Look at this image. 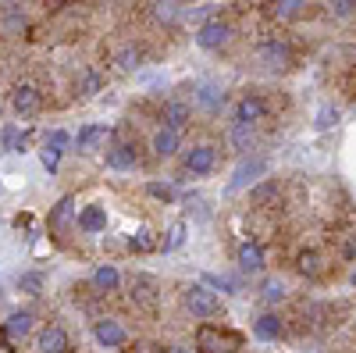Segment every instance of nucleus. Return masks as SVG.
Segmentation results:
<instances>
[{
    "label": "nucleus",
    "instance_id": "f257e3e1",
    "mask_svg": "<svg viewBox=\"0 0 356 353\" xmlns=\"http://www.w3.org/2000/svg\"><path fill=\"white\" fill-rule=\"evenodd\" d=\"M182 304H186V311L193 314V317H200V321H211V317H221V297L207 285V282H193V285H186L182 289Z\"/></svg>",
    "mask_w": 356,
    "mask_h": 353
},
{
    "label": "nucleus",
    "instance_id": "f03ea898",
    "mask_svg": "<svg viewBox=\"0 0 356 353\" xmlns=\"http://www.w3.org/2000/svg\"><path fill=\"white\" fill-rule=\"evenodd\" d=\"M267 157L264 154H246V157H239V164H235V171H232V179H228V193H243V189H253L264 175H267Z\"/></svg>",
    "mask_w": 356,
    "mask_h": 353
},
{
    "label": "nucleus",
    "instance_id": "7ed1b4c3",
    "mask_svg": "<svg viewBox=\"0 0 356 353\" xmlns=\"http://www.w3.org/2000/svg\"><path fill=\"white\" fill-rule=\"evenodd\" d=\"M193 43H196L200 50H207V54H218V50H225V47L232 43V25H228L225 18H207V22L196 25Z\"/></svg>",
    "mask_w": 356,
    "mask_h": 353
},
{
    "label": "nucleus",
    "instance_id": "20e7f679",
    "mask_svg": "<svg viewBox=\"0 0 356 353\" xmlns=\"http://www.w3.org/2000/svg\"><path fill=\"white\" fill-rule=\"evenodd\" d=\"M214 168H218V146H211V143H196L182 154V171L193 175V179H203Z\"/></svg>",
    "mask_w": 356,
    "mask_h": 353
},
{
    "label": "nucleus",
    "instance_id": "39448f33",
    "mask_svg": "<svg viewBox=\"0 0 356 353\" xmlns=\"http://www.w3.org/2000/svg\"><path fill=\"white\" fill-rule=\"evenodd\" d=\"M264 118H267V104H264L260 93H243L232 104V122L235 125H257Z\"/></svg>",
    "mask_w": 356,
    "mask_h": 353
},
{
    "label": "nucleus",
    "instance_id": "423d86ee",
    "mask_svg": "<svg viewBox=\"0 0 356 353\" xmlns=\"http://www.w3.org/2000/svg\"><path fill=\"white\" fill-rule=\"evenodd\" d=\"M257 61L267 68V72H285L292 65V47L285 40H267L257 47Z\"/></svg>",
    "mask_w": 356,
    "mask_h": 353
},
{
    "label": "nucleus",
    "instance_id": "0eeeda50",
    "mask_svg": "<svg viewBox=\"0 0 356 353\" xmlns=\"http://www.w3.org/2000/svg\"><path fill=\"white\" fill-rule=\"evenodd\" d=\"M235 336H228V332H221L218 325H200V332H196V350L200 353H235Z\"/></svg>",
    "mask_w": 356,
    "mask_h": 353
},
{
    "label": "nucleus",
    "instance_id": "6e6552de",
    "mask_svg": "<svg viewBox=\"0 0 356 353\" xmlns=\"http://www.w3.org/2000/svg\"><path fill=\"white\" fill-rule=\"evenodd\" d=\"M93 339L104 350H118V346L129 343V329L118 317H100V321H93Z\"/></svg>",
    "mask_w": 356,
    "mask_h": 353
},
{
    "label": "nucleus",
    "instance_id": "1a4fd4ad",
    "mask_svg": "<svg viewBox=\"0 0 356 353\" xmlns=\"http://www.w3.org/2000/svg\"><path fill=\"white\" fill-rule=\"evenodd\" d=\"M193 100H196V107L207 111V114H221V107L228 104V93H225L221 82H200L196 93H193Z\"/></svg>",
    "mask_w": 356,
    "mask_h": 353
},
{
    "label": "nucleus",
    "instance_id": "9d476101",
    "mask_svg": "<svg viewBox=\"0 0 356 353\" xmlns=\"http://www.w3.org/2000/svg\"><path fill=\"white\" fill-rule=\"evenodd\" d=\"M104 161H107L111 171H136L139 168V154H136L132 143H111L104 150Z\"/></svg>",
    "mask_w": 356,
    "mask_h": 353
},
{
    "label": "nucleus",
    "instance_id": "9b49d317",
    "mask_svg": "<svg viewBox=\"0 0 356 353\" xmlns=\"http://www.w3.org/2000/svg\"><path fill=\"white\" fill-rule=\"evenodd\" d=\"M253 336H257L260 343H278V339L285 336V321H282V314H278V311H264V314H257V317H253Z\"/></svg>",
    "mask_w": 356,
    "mask_h": 353
},
{
    "label": "nucleus",
    "instance_id": "f8f14e48",
    "mask_svg": "<svg viewBox=\"0 0 356 353\" xmlns=\"http://www.w3.org/2000/svg\"><path fill=\"white\" fill-rule=\"evenodd\" d=\"M150 150H154L157 161H171L178 150H182V132H175V129L161 125V129L154 132V139H150Z\"/></svg>",
    "mask_w": 356,
    "mask_h": 353
},
{
    "label": "nucleus",
    "instance_id": "ddd939ff",
    "mask_svg": "<svg viewBox=\"0 0 356 353\" xmlns=\"http://www.w3.org/2000/svg\"><path fill=\"white\" fill-rule=\"evenodd\" d=\"M161 125L175 129V132H186L193 125V104L186 100H168L164 111H161Z\"/></svg>",
    "mask_w": 356,
    "mask_h": 353
},
{
    "label": "nucleus",
    "instance_id": "4468645a",
    "mask_svg": "<svg viewBox=\"0 0 356 353\" xmlns=\"http://www.w3.org/2000/svg\"><path fill=\"white\" fill-rule=\"evenodd\" d=\"M36 350L40 353H68L72 350V339L61 325H43L40 336H36Z\"/></svg>",
    "mask_w": 356,
    "mask_h": 353
},
{
    "label": "nucleus",
    "instance_id": "2eb2a0df",
    "mask_svg": "<svg viewBox=\"0 0 356 353\" xmlns=\"http://www.w3.org/2000/svg\"><path fill=\"white\" fill-rule=\"evenodd\" d=\"M75 225H79V232H86V235H100V232H107V207H100V203L79 207Z\"/></svg>",
    "mask_w": 356,
    "mask_h": 353
},
{
    "label": "nucleus",
    "instance_id": "dca6fc26",
    "mask_svg": "<svg viewBox=\"0 0 356 353\" xmlns=\"http://www.w3.org/2000/svg\"><path fill=\"white\" fill-rule=\"evenodd\" d=\"M107 143H111V129H107V125H86V129H79V136H75L79 154H97V150H104Z\"/></svg>",
    "mask_w": 356,
    "mask_h": 353
},
{
    "label": "nucleus",
    "instance_id": "f3484780",
    "mask_svg": "<svg viewBox=\"0 0 356 353\" xmlns=\"http://www.w3.org/2000/svg\"><path fill=\"white\" fill-rule=\"evenodd\" d=\"M129 289H132V300H136V304L154 307V304H157V292H161V282H157L154 275H136V279L129 282Z\"/></svg>",
    "mask_w": 356,
    "mask_h": 353
},
{
    "label": "nucleus",
    "instance_id": "a211bd4d",
    "mask_svg": "<svg viewBox=\"0 0 356 353\" xmlns=\"http://www.w3.org/2000/svg\"><path fill=\"white\" fill-rule=\"evenodd\" d=\"M235 264H239L243 275H260L264 272V250L257 243H243L235 250Z\"/></svg>",
    "mask_w": 356,
    "mask_h": 353
},
{
    "label": "nucleus",
    "instance_id": "6ab92c4d",
    "mask_svg": "<svg viewBox=\"0 0 356 353\" xmlns=\"http://www.w3.org/2000/svg\"><path fill=\"white\" fill-rule=\"evenodd\" d=\"M89 282H93L97 292H118L122 289V272H118L114 264H97L93 275H89Z\"/></svg>",
    "mask_w": 356,
    "mask_h": 353
},
{
    "label": "nucleus",
    "instance_id": "aec40b11",
    "mask_svg": "<svg viewBox=\"0 0 356 353\" xmlns=\"http://www.w3.org/2000/svg\"><path fill=\"white\" fill-rule=\"evenodd\" d=\"M33 329H36V314L33 311H18V314H11L4 321V336L8 339H25V336H33Z\"/></svg>",
    "mask_w": 356,
    "mask_h": 353
},
{
    "label": "nucleus",
    "instance_id": "412c9836",
    "mask_svg": "<svg viewBox=\"0 0 356 353\" xmlns=\"http://www.w3.org/2000/svg\"><path fill=\"white\" fill-rule=\"evenodd\" d=\"M228 143H232V150L239 154V157H246V154L253 150V143H257V125H235V122H232Z\"/></svg>",
    "mask_w": 356,
    "mask_h": 353
},
{
    "label": "nucleus",
    "instance_id": "4be33fe9",
    "mask_svg": "<svg viewBox=\"0 0 356 353\" xmlns=\"http://www.w3.org/2000/svg\"><path fill=\"white\" fill-rule=\"evenodd\" d=\"M11 107H15V114H22V118L36 114V111H40V93L33 90V86H15V93H11Z\"/></svg>",
    "mask_w": 356,
    "mask_h": 353
},
{
    "label": "nucleus",
    "instance_id": "5701e85b",
    "mask_svg": "<svg viewBox=\"0 0 356 353\" xmlns=\"http://www.w3.org/2000/svg\"><path fill=\"white\" fill-rule=\"evenodd\" d=\"M307 8H310V0H271V15L278 22H296Z\"/></svg>",
    "mask_w": 356,
    "mask_h": 353
},
{
    "label": "nucleus",
    "instance_id": "b1692460",
    "mask_svg": "<svg viewBox=\"0 0 356 353\" xmlns=\"http://www.w3.org/2000/svg\"><path fill=\"white\" fill-rule=\"evenodd\" d=\"M0 150H8V154H22L25 150V132L15 122L0 129Z\"/></svg>",
    "mask_w": 356,
    "mask_h": 353
},
{
    "label": "nucleus",
    "instance_id": "393cba45",
    "mask_svg": "<svg viewBox=\"0 0 356 353\" xmlns=\"http://www.w3.org/2000/svg\"><path fill=\"white\" fill-rule=\"evenodd\" d=\"M339 118H342V114H339V107H335V104H321V107L314 111V125H317L321 132H328V129H335V125H339Z\"/></svg>",
    "mask_w": 356,
    "mask_h": 353
},
{
    "label": "nucleus",
    "instance_id": "a878e982",
    "mask_svg": "<svg viewBox=\"0 0 356 353\" xmlns=\"http://www.w3.org/2000/svg\"><path fill=\"white\" fill-rule=\"evenodd\" d=\"M271 196H278V179H260V182L250 189V203H257V207H264Z\"/></svg>",
    "mask_w": 356,
    "mask_h": 353
},
{
    "label": "nucleus",
    "instance_id": "bb28decb",
    "mask_svg": "<svg viewBox=\"0 0 356 353\" xmlns=\"http://www.w3.org/2000/svg\"><path fill=\"white\" fill-rule=\"evenodd\" d=\"M200 282H207L214 292H232V297H235V292H243V285L235 282V279H228V275H214V272H203Z\"/></svg>",
    "mask_w": 356,
    "mask_h": 353
},
{
    "label": "nucleus",
    "instance_id": "cd10ccee",
    "mask_svg": "<svg viewBox=\"0 0 356 353\" xmlns=\"http://www.w3.org/2000/svg\"><path fill=\"white\" fill-rule=\"evenodd\" d=\"M75 214H79V211H75V200H72V196H65V200L54 207V214H50V228H65Z\"/></svg>",
    "mask_w": 356,
    "mask_h": 353
},
{
    "label": "nucleus",
    "instance_id": "c85d7f7f",
    "mask_svg": "<svg viewBox=\"0 0 356 353\" xmlns=\"http://www.w3.org/2000/svg\"><path fill=\"white\" fill-rule=\"evenodd\" d=\"M186 243V221H175L168 232H164V240H161V246L157 250H164V253H171V250H178Z\"/></svg>",
    "mask_w": 356,
    "mask_h": 353
},
{
    "label": "nucleus",
    "instance_id": "c756f323",
    "mask_svg": "<svg viewBox=\"0 0 356 353\" xmlns=\"http://www.w3.org/2000/svg\"><path fill=\"white\" fill-rule=\"evenodd\" d=\"M154 15H157V22L175 25L178 18H182V8H178V0H157V4H154Z\"/></svg>",
    "mask_w": 356,
    "mask_h": 353
},
{
    "label": "nucleus",
    "instance_id": "7c9ffc66",
    "mask_svg": "<svg viewBox=\"0 0 356 353\" xmlns=\"http://www.w3.org/2000/svg\"><path fill=\"white\" fill-rule=\"evenodd\" d=\"M118 68H122V72H139V68H143V50H139V47L118 50Z\"/></svg>",
    "mask_w": 356,
    "mask_h": 353
},
{
    "label": "nucleus",
    "instance_id": "2f4dec72",
    "mask_svg": "<svg viewBox=\"0 0 356 353\" xmlns=\"http://www.w3.org/2000/svg\"><path fill=\"white\" fill-rule=\"evenodd\" d=\"M300 272L310 275V279H317V275L324 272V264H321V253H317V250H303V253H300Z\"/></svg>",
    "mask_w": 356,
    "mask_h": 353
},
{
    "label": "nucleus",
    "instance_id": "473e14b6",
    "mask_svg": "<svg viewBox=\"0 0 356 353\" xmlns=\"http://www.w3.org/2000/svg\"><path fill=\"white\" fill-rule=\"evenodd\" d=\"M285 292H289V289H285L282 279H267L264 289H260V297H264L267 304H282V300H285Z\"/></svg>",
    "mask_w": 356,
    "mask_h": 353
},
{
    "label": "nucleus",
    "instance_id": "72a5a7b5",
    "mask_svg": "<svg viewBox=\"0 0 356 353\" xmlns=\"http://www.w3.org/2000/svg\"><path fill=\"white\" fill-rule=\"evenodd\" d=\"M146 193H150L154 200H164V203H175L178 200V189L171 182H146Z\"/></svg>",
    "mask_w": 356,
    "mask_h": 353
},
{
    "label": "nucleus",
    "instance_id": "f704fd0d",
    "mask_svg": "<svg viewBox=\"0 0 356 353\" xmlns=\"http://www.w3.org/2000/svg\"><path fill=\"white\" fill-rule=\"evenodd\" d=\"M43 143H47V146H54V150H61V154H65V150H68V146H72L75 139H72V132H65V129H50Z\"/></svg>",
    "mask_w": 356,
    "mask_h": 353
},
{
    "label": "nucleus",
    "instance_id": "c9c22d12",
    "mask_svg": "<svg viewBox=\"0 0 356 353\" xmlns=\"http://www.w3.org/2000/svg\"><path fill=\"white\" fill-rule=\"evenodd\" d=\"M18 289H22V292H33V297H36V292H43V275H40V272L18 275Z\"/></svg>",
    "mask_w": 356,
    "mask_h": 353
},
{
    "label": "nucleus",
    "instance_id": "e433bc0d",
    "mask_svg": "<svg viewBox=\"0 0 356 353\" xmlns=\"http://www.w3.org/2000/svg\"><path fill=\"white\" fill-rule=\"evenodd\" d=\"M328 11L335 18H353L356 15V0H328Z\"/></svg>",
    "mask_w": 356,
    "mask_h": 353
},
{
    "label": "nucleus",
    "instance_id": "4c0bfd02",
    "mask_svg": "<svg viewBox=\"0 0 356 353\" xmlns=\"http://www.w3.org/2000/svg\"><path fill=\"white\" fill-rule=\"evenodd\" d=\"M40 161H43V168H47V171H57V168H61V150H54V146H47V143H43Z\"/></svg>",
    "mask_w": 356,
    "mask_h": 353
},
{
    "label": "nucleus",
    "instance_id": "58836bf2",
    "mask_svg": "<svg viewBox=\"0 0 356 353\" xmlns=\"http://www.w3.org/2000/svg\"><path fill=\"white\" fill-rule=\"evenodd\" d=\"M157 243H154V235L146 232V228H139L136 235H132V250H139V253H146V250H154Z\"/></svg>",
    "mask_w": 356,
    "mask_h": 353
},
{
    "label": "nucleus",
    "instance_id": "ea45409f",
    "mask_svg": "<svg viewBox=\"0 0 356 353\" xmlns=\"http://www.w3.org/2000/svg\"><path fill=\"white\" fill-rule=\"evenodd\" d=\"M189 214H196V221H207V218H211V211H207V203H203L200 196H196V200L189 196Z\"/></svg>",
    "mask_w": 356,
    "mask_h": 353
},
{
    "label": "nucleus",
    "instance_id": "a19ab883",
    "mask_svg": "<svg viewBox=\"0 0 356 353\" xmlns=\"http://www.w3.org/2000/svg\"><path fill=\"white\" fill-rule=\"evenodd\" d=\"M136 353H161V346H154V343H136Z\"/></svg>",
    "mask_w": 356,
    "mask_h": 353
},
{
    "label": "nucleus",
    "instance_id": "79ce46f5",
    "mask_svg": "<svg viewBox=\"0 0 356 353\" xmlns=\"http://www.w3.org/2000/svg\"><path fill=\"white\" fill-rule=\"evenodd\" d=\"M161 353H200V350H189V346H168V350H161Z\"/></svg>",
    "mask_w": 356,
    "mask_h": 353
},
{
    "label": "nucleus",
    "instance_id": "37998d69",
    "mask_svg": "<svg viewBox=\"0 0 356 353\" xmlns=\"http://www.w3.org/2000/svg\"><path fill=\"white\" fill-rule=\"evenodd\" d=\"M349 285H353V289H356V272H353V275H349Z\"/></svg>",
    "mask_w": 356,
    "mask_h": 353
}]
</instances>
